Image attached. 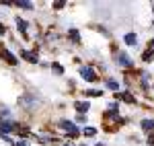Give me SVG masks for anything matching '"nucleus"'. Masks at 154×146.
Masks as SVG:
<instances>
[{
    "label": "nucleus",
    "instance_id": "obj_16",
    "mask_svg": "<svg viewBox=\"0 0 154 146\" xmlns=\"http://www.w3.org/2000/svg\"><path fill=\"white\" fill-rule=\"evenodd\" d=\"M107 86H109V89H113V91H117V89H119L115 80H107Z\"/></svg>",
    "mask_w": 154,
    "mask_h": 146
},
{
    "label": "nucleus",
    "instance_id": "obj_6",
    "mask_svg": "<svg viewBox=\"0 0 154 146\" xmlns=\"http://www.w3.org/2000/svg\"><path fill=\"white\" fill-rule=\"evenodd\" d=\"M74 107H76V109L80 111V113H86V111H88V107H91V105H88V103H86V101H76V105H74Z\"/></svg>",
    "mask_w": 154,
    "mask_h": 146
},
{
    "label": "nucleus",
    "instance_id": "obj_15",
    "mask_svg": "<svg viewBox=\"0 0 154 146\" xmlns=\"http://www.w3.org/2000/svg\"><path fill=\"white\" fill-rule=\"evenodd\" d=\"M152 58H154V51H152V49H148V51L144 54V60H146V62H150Z\"/></svg>",
    "mask_w": 154,
    "mask_h": 146
},
{
    "label": "nucleus",
    "instance_id": "obj_12",
    "mask_svg": "<svg viewBox=\"0 0 154 146\" xmlns=\"http://www.w3.org/2000/svg\"><path fill=\"white\" fill-rule=\"evenodd\" d=\"M86 95H91V97H101V95H103V91H97V89H91V91H86Z\"/></svg>",
    "mask_w": 154,
    "mask_h": 146
},
{
    "label": "nucleus",
    "instance_id": "obj_2",
    "mask_svg": "<svg viewBox=\"0 0 154 146\" xmlns=\"http://www.w3.org/2000/svg\"><path fill=\"white\" fill-rule=\"evenodd\" d=\"M80 76H82L84 80H88V82H93V80H97L95 72H93V68H88V66H84V68H80Z\"/></svg>",
    "mask_w": 154,
    "mask_h": 146
},
{
    "label": "nucleus",
    "instance_id": "obj_10",
    "mask_svg": "<svg viewBox=\"0 0 154 146\" xmlns=\"http://www.w3.org/2000/svg\"><path fill=\"white\" fill-rule=\"evenodd\" d=\"M23 58L29 62H37V54H33V51H23Z\"/></svg>",
    "mask_w": 154,
    "mask_h": 146
},
{
    "label": "nucleus",
    "instance_id": "obj_4",
    "mask_svg": "<svg viewBox=\"0 0 154 146\" xmlns=\"http://www.w3.org/2000/svg\"><path fill=\"white\" fill-rule=\"evenodd\" d=\"M2 58H4V60L8 62L11 66H14V64H17V58L12 56V54H11V51H8V49H4V48H2Z\"/></svg>",
    "mask_w": 154,
    "mask_h": 146
},
{
    "label": "nucleus",
    "instance_id": "obj_5",
    "mask_svg": "<svg viewBox=\"0 0 154 146\" xmlns=\"http://www.w3.org/2000/svg\"><path fill=\"white\" fill-rule=\"evenodd\" d=\"M11 130H14V126L11 122H0V136H4L6 132H11Z\"/></svg>",
    "mask_w": 154,
    "mask_h": 146
},
{
    "label": "nucleus",
    "instance_id": "obj_3",
    "mask_svg": "<svg viewBox=\"0 0 154 146\" xmlns=\"http://www.w3.org/2000/svg\"><path fill=\"white\" fill-rule=\"evenodd\" d=\"M117 64H119V66L130 68V66H134V60H130V56H128V54H117Z\"/></svg>",
    "mask_w": 154,
    "mask_h": 146
},
{
    "label": "nucleus",
    "instance_id": "obj_1",
    "mask_svg": "<svg viewBox=\"0 0 154 146\" xmlns=\"http://www.w3.org/2000/svg\"><path fill=\"white\" fill-rule=\"evenodd\" d=\"M60 128H62V130H66L72 138H76V136H78V128H76L72 122H66V120H64V122H60Z\"/></svg>",
    "mask_w": 154,
    "mask_h": 146
},
{
    "label": "nucleus",
    "instance_id": "obj_13",
    "mask_svg": "<svg viewBox=\"0 0 154 146\" xmlns=\"http://www.w3.org/2000/svg\"><path fill=\"white\" fill-rule=\"evenodd\" d=\"M119 97L123 99V101H125V103H134V97H131L130 93H123V95H119Z\"/></svg>",
    "mask_w": 154,
    "mask_h": 146
},
{
    "label": "nucleus",
    "instance_id": "obj_14",
    "mask_svg": "<svg viewBox=\"0 0 154 146\" xmlns=\"http://www.w3.org/2000/svg\"><path fill=\"white\" fill-rule=\"evenodd\" d=\"M17 25H19V29H21L23 33H27V23H25V21H21V19H19V21H17Z\"/></svg>",
    "mask_w": 154,
    "mask_h": 146
},
{
    "label": "nucleus",
    "instance_id": "obj_11",
    "mask_svg": "<svg viewBox=\"0 0 154 146\" xmlns=\"http://www.w3.org/2000/svg\"><path fill=\"white\" fill-rule=\"evenodd\" d=\"M17 6H21V8H33V4L31 2H25V0H19V2H14Z\"/></svg>",
    "mask_w": 154,
    "mask_h": 146
},
{
    "label": "nucleus",
    "instance_id": "obj_8",
    "mask_svg": "<svg viewBox=\"0 0 154 146\" xmlns=\"http://www.w3.org/2000/svg\"><path fill=\"white\" fill-rule=\"evenodd\" d=\"M142 130H146V132L154 130V122H152V120H144V122H142Z\"/></svg>",
    "mask_w": 154,
    "mask_h": 146
},
{
    "label": "nucleus",
    "instance_id": "obj_19",
    "mask_svg": "<svg viewBox=\"0 0 154 146\" xmlns=\"http://www.w3.org/2000/svg\"><path fill=\"white\" fill-rule=\"evenodd\" d=\"M4 31H6V29H4V25H0V33H4Z\"/></svg>",
    "mask_w": 154,
    "mask_h": 146
},
{
    "label": "nucleus",
    "instance_id": "obj_20",
    "mask_svg": "<svg viewBox=\"0 0 154 146\" xmlns=\"http://www.w3.org/2000/svg\"><path fill=\"white\" fill-rule=\"evenodd\" d=\"M152 51H154V39H152Z\"/></svg>",
    "mask_w": 154,
    "mask_h": 146
},
{
    "label": "nucleus",
    "instance_id": "obj_9",
    "mask_svg": "<svg viewBox=\"0 0 154 146\" xmlns=\"http://www.w3.org/2000/svg\"><path fill=\"white\" fill-rule=\"evenodd\" d=\"M68 35H70V39H72V41H76V43L80 41V33H78L76 29H70V31H68Z\"/></svg>",
    "mask_w": 154,
    "mask_h": 146
},
{
    "label": "nucleus",
    "instance_id": "obj_7",
    "mask_svg": "<svg viewBox=\"0 0 154 146\" xmlns=\"http://www.w3.org/2000/svg\"><path fill=\"white\" fill-rule=\"evenodd\" d=\"M125 43H128V45H136V43H138L136 33H128V35H125Z\"/></svg>",
    "mask_w": 154,
    "mask_h": 146
},
{
    "label": "nucleus",
    "instance_id": "obj_17",
    "mask_svg": "<svg viewBox=\"0 0 154 146\" xmlns=\"http://www.w3.org/2000/svg\"><path fill=\"white\" fill-rule=\"evenodd\" d=\"M95 132H97L95 128H86V130H84V134H86V136H93Z\"/></svg>",
    "mask_w": 154,
    "mask_h": 146
},
{
    "label": "nucleus",
    "instance_id": "obj_18",
    "mask_svg": "<svg viewBox=\"0 0 154 146\" xmlns=\"http://www.w3.org/2000/svg\"><path fill=\"white\" fill-rule=\"evenodd\" d=\"M14 146H29V144H27L25 140H19V142H14Z\"/></svg>",
    "mask_w": 154,
    "mask_h": 146
}]
</instances>
